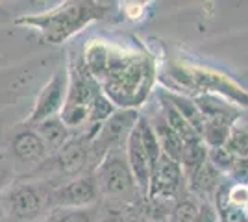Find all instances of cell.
Segmentation results:
<instances>
[{"instance_id":"1","label":"cell","mask_w":248,"mask_h":222,"mask_svg":"<svg viewBox=\"0 0 248 222\" xmlns=\"http://www.w3.org/2000/svg\"><path fill=\"white\" fill-rule=\"evenodd\" d=\"M104 95L113 104L132 109V106L143 102L152 85V67L145 59L113 58L109 54L108 67L104 73Z\"/></svg>"},{"instance_id":"2","label":"cell","mask_w":248,"mask_h":222,"mask_svg":"<svg viewBox=\"0 0 248 222\" xmlns=\"http://www.w3.org/2000/svg\"><path fill=\"white\" fill-rule=\"evenodd\" d=\"M94 178H96L98 189H100V196L111 202H123L126 206H130V204H134L135 196L139 194L126 154H123L121 150L109 152L98 163Z\"/></svg>"},{"instance_id":"3","label":"cell","mask_w":248,"mask_h":222,"mask_svg":"<svg viewBox=\"0 0 248 222\" xmlns=\"http://www.w3.org/2000/svg\"><path fill=\"white\" fill-rule=\"evenodd\" d=\"M50 191L35 183L11 185L0 198L6 219L10 222H39L50 207Z\"/></svg>"},{"instance_id":"4","label":"cell","mask_w":248,"mask_h":222,"mask_svg":"<svg viewBox=\"0 0 248 222\" xmlns=\"http://www.w3.org/2000/svg\"><path fill=\"white\" fill-rule=\"evenodd\" d=\"M139 113L135 109H121L115 111L102 126L98 128L96 135L91 141V158H94L98 163L102 161L109 152L126 148V141L128 135L132 133L137 120H139Z\"/></svg>"},{"instance_id":"5","label":"cell","mask_w":248,"mask_h":222,"mask_svg":"<svg viewBox=\"0 0 248 222\" xmlns=\"http://www.w3.org/2000/svg\"><path fill=\"white\" fill-rule=\"evenodd\" d=\"M69 80H71L69 91H67L65 104L60 111V118L63 120V124L73 132V130L87 126L93 98L100 89H94L91 82L85 80V76L78 71H73Z\"/></svg>"},{"instance_id":"6","label":"cell","mask_w":248,"mask_h":222,"mask_svg":"<svg viewBox=\"0 0 248 222\" xmlns=\"http://www.w3.org/2000/svg\"><path fill=\"white\" fill-rule=\"evenodd\" d=\"M100 198V189L94 174L78 176L74 180H69L56 185L50 191V207H62V209H87L94 206Z\"/></svg>"},{"instance_id":"7","label":"cell","mask_w":248,"mask_h":222,"mask_svg":"<svg viewBox=\"0 0 248 222\" xmlns=\"http://www.w3.org/2000/svg\"><path fill=\"white\" fill-rule=\"evenodd\" d=\"M67 91H69V74L65 71H60L52 76L48 84L45 85L41 93L37 95L31 115L28 118V124L35 126L50 117L60 115L63 104H65V98H67Z\"/></svg>"},{"instance_id":"8","label":"cell","mask_w":248,"mask_h":222,"mask_svg":"<svg viewBox=\"0 0 248 222\" xmlns=\"http://www.w3.org/2000/svg\"><path fill=\"white\" fill-rule=\"evenodd\" d=\"M184 178L186 174L182 170V165L163 154L157 169L150 176V189H148L146 198L174 204L184 185Z\"/></svg>"},{"instance_id":"9","label":"cell","mask_w":248,"mask_h":222,"mask_svg":"<svg viewBox=\"0 0 248 222\" xmlns=\"http://www.w3.org/2000/svg\"><path fill=\"white\" fill-rule=\"evenodd\" d=\"M126 159H128L130 170L134 174V180L137 189H139V194L143 198H146L148 196V189H150L152 169H150V159L146 156L145 145H143L141 132H139L137 124H135L132 133L128 135V141H126Z\"/></svg>"},{"instance_id":"10","label":"cell","mask_w":248,"mask_h":222,"mask_svg":"<svg viewBox=\"0 0 248 222\" xmlns=\"http://www.w3.org/2000/svg\"><path fill=\"white\" fill-rule=\"evenodd\" d=\"M11 154L13 159L22 165H37L46 158L48 148L35 128H26L17 132L11 139Z\"/></svg>"},{"instance_id":"11","label":"cell","mask_w":248,"mask_h":222,"mask_svg":"<svg viewBox=\"0 0 248 222\" xmlns=\"http://www.w3.org/2000/svg\"><path fill=\"white\" fill-rule=\"evenodd\" d=\"M91 159V143L87 139H71L63 148L56 152V158L52 163L58 167L62 174H78L82 172Z\"/></svg>"},{"instance_id":"12","label":"cell","mask_w":248,"mask_h":222,"mask_svg":"<svg viewBox=\"0 0 248 222\" xmlns=\"http://www.w3.org/2000/svg\"><path fill=\"white\" fill-rule=\"evenodd\" d=\"M220 176H222L220 170L207 159L206 163H204L191 178H187L191 194L200 202L215 200L217 191L220 189V185H222V183H220Z\"/></svg>"},{"instance_id":"13","label":"cell","mask_w":248,"mask_h":222,"mask_svg":"<svg viewBox=\"0 0 248 222\" xmlns=\"http://www.w3.org/2000/svg\"><path fill=\"white\" fill-rule=\"evenodd\" d=\"M233 118L232 115H209L204 117V130H202V141L209 148H222L230 139L233 130Z\"/></svg>"},{"instance_id":"14","label":"cell","mask_w":248,"mask_h":222,"mask_svg":"<svg viewBox=\"0 0 248 222\" xmlns=\"http://www.w3.org/2000/svg\"><path fill=\"white\" fill-rule=\"evenodd\" d=\"M35 132L41 135L45 141V145L48 150L58 152L60 148H63L69 141H71V130L63 124V120L58 117H50L46 120H43L39 124H35Z\"/></svg>"},{"instance_id":"15","label":"cell","mask_w":248,"mask_h":222,"mask_svg":"<svg viewBox=\"0 0 248 222\" xmlns=\"http://www.w3.org/2000/svg\"><path fill=\"white\" fill-rule=\"evenodd\" d=\"M150 124H152V128H154L155 137H157V141H159L161 152H163L165 156H169L170 159H174V161L180 163L182 152H184V147H186L184 139L180 137L174 130L167 124V120L163 118V115L159 117L157 120H154V122H150Z\"/></svg>"},{"instance_id":"16","label":"cell","mask_w":248,"mask_h":222,"mask_svg":"<svg viewBox=\"0 0 248 222\" xmlns=\"http://www.w3.org/2000/svg\"><path fill=\"white\" fill-rule=\"evenodd\" d=\"M161 109H163V118L167 120V124L172 128L180 137L184 139V143H191V141L202 139L197 133V130L186 120V117L176 109V106L170 102V98L167 95L161 96Z\"/></svg>"},{"instance_id":"17","label":"cell","mask_w":248,"mask_h":222,"mask_svg":"<svg viewBox=\"0 0 248 222\" xmlns=\"http://www.w3.org/2000/svg\"><path fill=\"white\" fill-rule=\"evenodd\" d=\"M207 156H209V148L206 147V143L202 139L186 143L184 152H182V159H180V165H182L186 178H191L206 163Z\"/></svg>"},{"instance_id":"18","label":"cell","mask_w":248,"mask_h":222,"mask_svg":"<svg viewBox=\"0 0 248 222\" xmlns=\"http://www.w3.org/2000/svg\"><path fill=\"white\" fill-rule=\"evenodd\" d=\"M39 222H96L94 209H62L52 207L50 213H46Z\"/></svg>"},{"instance_id":"19","label":"cell","mask_w":248,"mask_h":222,"mask_svg":"<svg viewBox=\"0 0 248 222\" xmlns=\"http://www.w3.org/2000/svg\"><path fill=\"white\" fill-rule=\"evenodd\" d=\"M167 96L170 98V102L176 106V109L186 117L187 122L197 130L198 135L202 137V130H204V115H202L200 107H198L195 102H191V100H187V98H182V96H176V95H167Z\"/></svg>"},{"instance_id":"20","label":"cell","mask_w":248,"mask_h":222,"mask_svg":"<svg viewBox=\"0 0 248 222\" xmlns=\"http://www.w3.org/2000/svg\"><path fill=\"white\" fill-rule=\"evenodd\" d=\"M200 207V200H197L193 194L186 198H178L172 204V209L169 215V222H195Z\"/></svg>"},{"instance_id":"21","label":"cell","mask_w":248,"mask_h":222,"mask_svg":"<svg viewBox=\"0 0 248 222\" xmlns=\"http://www.w3.org/2000/svg\"><path fill=\"white\" fill-rule=\"evenodd\" d=\"M224 148H226L228 152L235 159L248 161V128L233 126Z\"/></svg>"},{"instance_id":"22","label":"cell","mask_w":248,"mask_h":222,"mask_svg":"<svg viewBox=\"0 0 248 222\" xmlns=\"http://www.w3.org/2000/svg\"><path fill=\"white\" fill-rule=\"evenodd\" d=\"M228 202L230 206L237 207L241 211H248V183H235L228 189Z\"/></svg>"},{"instance_id":"23","label":"cell","mask_w":248,"mask_h":222,"mask_svg":"<svg viewBox=\"0 0 248 222\" xmlns=\"http://www.w3.org/2000/svg\"><path fill=\"white\" fill-rule=\"evenodd\" d=\"M13 181V163L8 158L0 156V194L11 187Z\"/></svg>"},{"instance_id":"24","label":"cell","mask_w":248,"mask_h":222,"mask_svg":"<svg viewBox=\"0 0 248 222\" xmlns=\"http://www.w3.org/2000/svg\"><path fill=\"white\" fill-rule=\"evenodd\" d=\"M195 222H220L215 204H213V202H200L197 221Z\"/></svg>"},{"instance_id":"25","label":"cell","mask_w":248,"mask_h":222,"mask_svg":"<svg viewBox=\"0 0 248 222\" xmlns=\"http://www.w3.org/2000/svg\"><path fill=\"white\" fill-rule=\"evenodd\" d=\"M98 222H128V221H126L124 211H119V209H108Z\"/></svg>"},{"instance_id":"26","label":"cell","mask_w":248,"mask_h":222,"mask_svg":"<svg viewBox=\"0 0 248 222\" xmlns=\"http://www.w3.org/2000/svg\"><path fill=\"white\" fill-rule=\"evenodd\" d=\"M124 215H126V221L128 222H154V221H150V219L141 217V215H135V213H124Z\"/></svg>"},{"instance_id":"27","label":"cell","mask_w":248,"mask_h":222,"mask_svg":"<svg viewBox=\"0 0 248 222\" xmlns=\"http://www.w3.org/2000/svg\"><path fill=\"white\" fill-rule=\"evenodd\" d=\"M2 219H6V213H4V207H2V204H0V221Z\"/></svg>"},{"instance_id":"28","label":"cell","mask_w":248,"mask_h":222,"mask_svg":"<svg viewBox=\"0 0 248 222\" xmlns=\"http://www.w3.org/2000/svg\"><path fill=\"white\" fill-rule=\"evenodd\" d=\"M0 222H10V221H8V219H2V221H0Z\"/></svg>"}]
</instances>
